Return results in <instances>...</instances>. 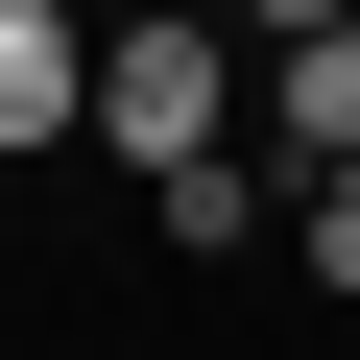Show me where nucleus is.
<instances>
[{"mask_svg":"<svg viewBox=\"0 0 360 360\" xmlns=\"http://www.w3.org/2000/svg\"><path fill=\"white\" fill-rule=\"evenodd\" d=\"M217 120H240V49L193 25V0H144V25H96V120H72V144H120L144 193H168V168H217Z\"/></svg>","mask_w":360,"mask_h":360,"instance_id":"obj_1","label":"nucleus"},{"mask_svg":"<svg viewBox=\"0 0 360 360\" xmlns=\"http://www.w3.org/2000/svg\"><path fill=\"white\" fill-rule=\"evenodd\" d=\"M96 120V25L72 0H0V144H72Z\"/></svg>","mask_w":360,"mask_h":360,"instance_id":"obj_2","label":"nucleus"},{"mask_svg":"<svg viewBox=\"0 0 360 360\" xmlns=\"http://www.w3.org/2000/svg\"><path fill=\"white\" fill-rule=\"evenodd\" d=\"M264 144H288V168H360V25L264 49Z\"/></svg>","mask_w":360,"mask_h":360,"instance_id":"obj_3","label":"nucleus"},{"mask_svg":"<svg viewBox=\"0 0 360 360\" xmlns=\"http://www.w3.org/2000/svg\"><path fill=\"white\" fill-rule=\"evenodd\" d=\"M144 217H168V240H193V264H240V240H264V168L217 144V168H168V193H144Z\"/></svg>","mask_w":360,"mask_h":360,"instance_id":"obj_4","label":"nucleus"},{"mask_svg":"<svg viewBox=\"0 0 360 360\" xmlns=\"http://www.w3.org/2000/svg\"><path fill=\"white\" fill-rule=\"evenodd\" d=\"M312 288H360V168H336V193H312Z\"/></svg>","mask_w":360,"mask_h":360,"instance_id":"obj_5","label":"nucleus"}]
</instances>
